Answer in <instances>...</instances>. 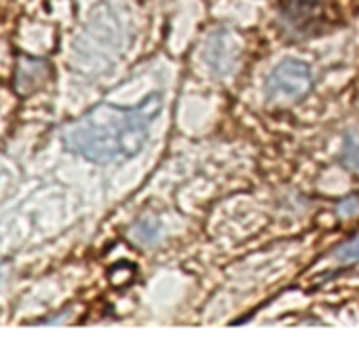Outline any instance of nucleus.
<instances>
[{
    "instance_id": "39448f33",
    "label": "nucleus",
    "mask_w": 359,
    "mask_h": 351,
    "mask_svg": "<svg viewBox=\"0 0 359 351\" xmlns=\"http://www.w3.org/2000/svg\"><path fill=\"white\" fill-rule=\"evenodd\" d=\"M334 258L342 265H353V263H359V235L348 239L346 244H342L336 252H334Z\"/></svg>"
},
{
    "instance_id": "f03ea898",
    "label": "nucleus",
    "mask_w": 359,
    "mask_h": 351,
    "mask_svg": "<svg viewBox=\"0 0 359 351\" xmlns=\"http://www.w3.org/2000/svg\"><path fill=\"white\" fill-rule=\"evenodd\" d=\"M313 87V74L311 68L304 62L298 60H285L281 62L266 79V100L269 102H294L302 100Z\"/></svg>"
},
{
    "instance_id": "f257e3e1",
    "label": "nucleus",
    "mask_w": 359,
    "mask_h": 351,
    "mask_svg": "<svg viewBox=\"0 0 359 351\" xmlns=\"http://www.w3.org/2000/svg\"><path fill=\"white\" fill-rule=\"evenodd\" d=\"M161 110V95H148L135 108L100 104L62 131L68 150L93 163H112L135 157L148 138L150 121Z\"/></svg>"
},
{
    "instance_id": "423d86ee",
    "label": "nucleus",
    "mask_w": 359,
    "mask_h": 351,
    "mask_svg": "<svg viewBox=\"0 0 359 351\" xmlns=\"http://www.w3.org/2000/svg\"><path fill=\"white\" fill-rule=\"evenodd\" d=\"M357 212H359V199L357 197H348V199L338 204V216L340 218H348Z\"/></svg>"
},
{
    "instance_id": "20e7f679",
    "label": "nucleus",
    "mask_w": 359,
    "mask_h": 351,
    "mask_svg": "<svg viewBox=\"0 0 359 351\" xmlns=\"http://www.w3.org/2000/svg\"><path fill=\"white\" fill-rule=\"evenodd\" d=\"M342 163L348 169L359 171V135L355 131H348L344 138V146H342Z\"/></svg>"
},
{
    "instance_id": "7ed1b4c3",
    "label": "nucleus",
    "mask_w": 359,
    "mask_h": 351,
    "mask_svg": "<svg viewBox=\"0 0 359 351\" xmlns=\"http://www.w3.org/2000/svg\"><path fill=\"white\" fill-rule=\"evenodd\" d=\"M321 5L323 0H287L283 7V20L287 22L290 28L304 32L313 24Z\"/></svg>"
}]
</instances>
